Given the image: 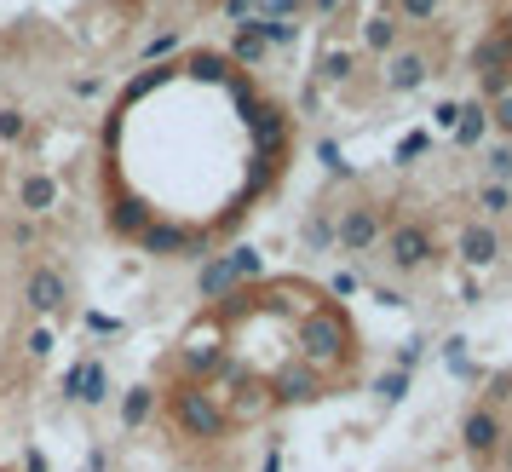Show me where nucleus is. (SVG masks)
<instances>
[{
    "label": "nucleus",
    "mask_w": 512,
    "mask_h": 472,
    "mask_svg": "<svg viewBox=\"0 0 512 472\" xmlns=\"http://www.w3.org/2000/svg\"><path fill=\"white\" fill-rule=\"evenodd\" d=\"M351 352H357V334H351L346 311H340V306L305 311V323H300V363H311L317 375H328V369L351 363Z\"/></svg>",
    "instance_id": "1"
},
{
    "label": "nucleus",
    "mask_w": 512,
    "mask_h": 472,
    "mask_svg": "<svg viewBox=\"0 0 512 472\" xmlns=\"http://www.w3.org/2000/svg\"><path fill=\"white\" fill-rule=\"evenodd\" d=\"M374 398L380 403H403L409 398V375H403V369H386V375L374 380Z\"/></svg>",
    "instance_id": "24"
},
{
    "label": "nucleus",
    "mask_w": 512,
    "mask_h": 472,
    "mask_svg": "<svg viewBox=\"0 0 512 472\" xmlns=\"http://www.w3.org/2000/svg\"><path fill=\"white\" fill-rule=\"evenodd\" d=\"M334 6H340V0H311V12H334Z\"/></svg>",
    "instance_id": "48"
},
{
    "label": "nucleus",
    "mask_w": 512,
    "mask_h": 472,
    "mask_svg": "<svg viewBox=\"0 0 512 472\" xmlns=\"http://www.w3.org/2000/svg\"><path fill=\"white\" fill-rule=\"evenodd\" d=\"M317 162H323L328 173H340V179H351V173H357V167L346 162V150H340L334 139H323V144H317Z\"/></svg>",
    "instance_id": "28"
},
{
    "label": "nucleus",
    "mask_w": 512,
    "mask_h": 472,
    "mask_svg": "<svg viewBox=\"0 0 512 472\" xmlns=\"http://www.w3.org/2000/svg\"><path fill=\"white\" fill-rule=\"evenodd\" d=\"M426 144H432V133H403V139H397V156H392V162H397V167H409L415 156H426Z\"/></svg>",
    "instance_id": "31"
},
{
    "label": "nucleus",
    "mask_w": 512,
    "mask_h": 472,
    "mask_svg": "<svg viewBox=\"0 0 512 472\" xmlns=\"http://www.w3.org/2000/svg\"><path fill=\"white\" fill-rule=\"evenodd\" d=\"M478 87H484V98H507V93H512V70H495V75H478Z\"/></svg>",
    "instance_id": "36"
},
{
    "label": "nucleus",
    "mask_w": 512,
    "mask_h": 472,
    "mask_svg": "<svg viewBox=\"0 0 512 472\" xmlns=\"http://www.w3.org/2000/svg\"><path fill=\"white\" fill-rule=\"evenodd\" d=\"M64 398L93 403V409L110 398V369H104V357H81V363H75L70 375H64Z\"/></svg>",
    "instance_id": "8"
},
{
    "label": "nucleus",
    "mask_w": 512,
    "mask_h": 472,
    "mask_svg": "<svg viewBox=\"0 0 512 472\" xmlns=\"http://www.w3.org/2000/svg\"><path fill=\"white\" fill-rule=\"evenodd\" d=\"M265 52H271V47L254 35V24H236L231 52H225V58H231V64H242V70H254V64H265Z\"/></svg>",
    "instance_id": "20"
},
{
    "label": "nucleus",
    "mask_w": 512,
    "mask_h": 472,
    "mask_svg": "<svg viewBox=\"0 0 512 472\" xmlns=\"http://www.w3.org/2000/svg\"><path fill=\"white\" fill-rule=\"evenodd\" d=\"M443 363H449L455 375H472V363H466V340H461V334H449V340H443Z\"/></svg>",
    "instance_id": "34"
},
{
    "label": "nucleus",
    "mask_w": 512,
    "mask_h": 472,
    "mask_svg": "<svg viewBox=\"0 0 512 472\" xmlns=\"http://www.w3.org/2000/svg\"><path fill=\"white\" fill-rule=\"evenodd\" d=\"M12 242H18V248H35V225H29V219L24 225H12Z\"/></svg>",
    "instance_id": "43"
},
{
    "label": "nucleus",
    "mask_w": 512,
    "mask_h": 472,
    "mask_svg": "<svg viewBox=\"0 0 512 472\" xmlns=\"http://www.w3.org/2000/svg\"><path fill=\"white\" fill-rule=\"evenodd\" d=\"M420 357H426V340L415 334V340H403V346H397V363H392V369H403V375H409V369H415Z\"/></svg>",
    "instance_id": "35"
},
{
    "label": "nucleus",
    "mask_w": 512,
    "mask_h": 472,
    "mask_svg": "<svg viewBox=\"0 0 512 472\" xmlns=\"http://www.w3.org/2000/svg\"><path fill=\"white\" fill-rule=\"evenodd\" d=\"M156 386H127V398H121V426H127V432H139L144 421H150V415H156Z\"/></svg>",
    "instance_id": "19"
},
{
    "label": "nucleus",
    "mask_w": 512,
    "mask_h": 472,
    "mask_svg": "<svg viewBox=\"0 0 512 472\" xmlns=\"http://www.w3.org/2000/svg\"><path fill=\"white\" fill-rule=\"evenodd\" d=\"M219 6H225V18H231V24H248V18H254V6H259V0H219Z\"/></svg>",
    "instance_id": "39"
},
{
    "label": "nucleus",
    "mask_w": 512,
    "mask_h": 472,
    "mask_svg": "<svg viewBox=\"0 0 512 472\" xmlns=\"http://www.w3.org/2000/svg\"><path fill=\"white\" fill-rule=\"evenodd\" d=\"M426 75H432L426 52H392L386 58V93H415Z\"/></svg>",
    "instance_id": "13"
},
{
    "label": "nucleus",
    "mask_w": 512,
    "mask_h": 472,
    "mask_svg": "<svg viewBox=\"0 0 512 472\" xmlns=\"http://www.w3.org/2000/svg\"><path fill=\"white\" fill-rule=\"evenodd\" d=\"M231 265H236V277H242V283H254L259 271H265L259 248H248V242H242V248H231Z\"/></svg>",
    "instance_id": "27"
},
{
    "label": "nucleus",
    "mask_w": 512,
    "mask_h": 472,
    "mask_svg": "<svg viewBox=\"0 0 512 472\" xmlns=\"http://www.w3.org/2000/svg\"><path fill=\"white\" fill-rule=\"evenodd\" d=\"M305 6H311V0H259L254 18H300Z\"/></svg>",
    "instance_id": "32"
},
{
    "label": "nucleus",
    "mask_w": 512,
    "mask_h": 472,
    "mask_svg": "<svg viewBox=\"0 0 512 472\" xmlns=\"http://www.w3.org/2000/svg\"><path fill=\"white\" fill-rule=\"evenodd\" d=\"M328 288H334V294H357V277H351V271H340V277H334Z\"/></svg>",
    "instance_id": "45"
},
{
    "label": "nucleus",
    "mask_w": 512,
    "mask_h": 472,
    "mask_svg": "<svg viewBox=\"0 0 512 472\" xmlns=\"http://www.w3.org/2000/svg\"><path fill=\"white\" fill-rule=\"evenodd\" d=\"M150 225H156V208H150L144 196H116V208H110V231L127 236V242H139Z\"/></svg>",
    "instance_id": "12"
},
{
    "label": "nucleus",
    "mask_w": 512,
    "mask_h": 472,
    "mask_svg": "<svg viewBox=\"0 0 512 472\" xmlns=\"http://www.w3.org/2000/svg\"><path fill=\"white\" fill-rule=\"evenodd\" d=\"M167 421H173V432L202 438V444H213V438L231 432V415H225L219 392H208L202 380H179V386L167 392Z\"/></svg>",
    "instance_id": "2"
},
{
    "label": "nucleus",
    "mask_w": 512,
    "mask_h": 472,
    "mask_svg": "<svg viewBox=\"0 0 512 472\" xmlns=\"http://www.w3.org/2000/svg\"><path fill=\"white\" fill-rule=\"evenodd\" d=\"M397 41H403V24H397L392 6H386V12H374V18H363V47H369V52H386V58H392Z\"/></svg>",
    "instance_id": "18"
},
{
    "label": "nucleus",
    "mask_w": 512,
    "mask_h": 472,
    "mask_svg": "<svg viewBox=\"0 0 512 472\" xmlns=\"http://www.w3.org/2000/svg\"><path fill=\"white\" fill-rule=\"evenodd\" d=\"M265 392H271V403H311V398H323V375L294 357V363H282L277 375H271Z\"/></svg>",
    "instance_id": "7"
},
{
    "label": "nucleus",
    "mask_w": 512,
    "mask_h": 472,
    "mask_svg": "<svg viewBox=\"0 0 512 472\" xmlns=\"http://www.w3.org/2000/svg\"><path fill=\"white\" fill-rule=\"evenodd\" d=\"M351 70H357V58H351L346 47H328L323 58H317V81H323V87H346Z\"/></svg>",
    "instance_id": "21"
},
{
    "label": "nucleus",
    "mask_w": 512,
    "mask_h": 472,
    "mask_svg": "<svg viewBox=\"0 0 512 472\" xmlns=\"http://www.w3.org/2000/svg\"><path fill=\"white\" fill-rule=\"evenodd\" d=\"M489 121H495V127H501V133H507V139H512V93H507V98H495V104H489Z\"/></svg>",
    "instance_id": "37"
},
{
    "label": "nucleus",
    "mask_w": 512,
    "mask_h": 472,
    "mask_svg": "<svg viewBox=\"0 0 512 472\" xmlns=\"http://www.w3.org/2000/svg\"><path fill=\"white\" fill-rule=\"evenodd\" d=\"M173 47H179V29H167V35H156V41H144L139 58H144V64H162V58H167Z\"/></svg>",
    "instance_id": "33"
},
{
    "label": "nucleus",
    "mask_w": 512,
    "mask_h": 472,
    "mask_svg": "<svg viewBox=\"0 0 512 472\" xmlns=\"http://www.w3.org/2000/svg\"><path fill=\"white\" fill-rule=\"evenodd\" d=\"M52 346H58V334H52V329H35V334H29V357H52Z\"/></svg>",
    "instance_id": "40"
},
{
    "label": "nucleus",
    "mask_w": 512,
    "mask_h": 472,
    "mask_svg": "<svg viewBox=\"0 0 512 472\" xmlns=\"http://www.w3.org/2000/svg\"><path fill=\"white\" fill-rule=\"evenodd\" d=\"M24 306L35 311V317H52V311L70 306V277L58 271V265H35L24 283Z\"/></svg>",
    "instance_id": "6"
},
{
    "label": "nucleus",
    "mask_w": 512,
    "mask_h": 472,
    "mask_svg": "<svg viewBox=\"0 0 512 472\" xmlns=\"http://www.w3.org/2000/svg\"><path fill=\"white\" fill-rule=\"evenodd\" d=\"M87 334H121V323L104 317V311H87Z\"/></svg>",
    "instance_id": "41"
},
{
    "label": "nucleus",
    "mask_w": 512,
    "mask_h": 472,
    "mask_svg": "<svg viewBox=\"0 0 512 472\" xmlns=\"http://www.w3.org/2000/svg\"><path fill=\"white\" fill-rule=\"evenodd\" d=\"M196 294H202V300H213V306H225L231 294H242V277H236L231 254H213V260L202 265V277H196Z\"/></svg>",
    "instance_id": "11"
},
{
    "label": "nucleus",
    "mask_w": 512,
    "mask_h": 472,
    "mask_svg": "<svg viewBox=\"0 0 512 472\" xmlns=\"http://www.w3.org/2000/svg\"><path fill=\"white\" fill-rule=\"evenodd\" d=\"M478 213H484V219H501V213H512V190L495 185V179H489V185H478Z\"/></svg>",
    "instance_id": "22"
},
{
    "label": "nucleus",
    "mask_w": 512,
    "mask_h": 472,
    "mask_svg": "<svg viewBox=\"0 0 512 472\" xmlns=\"http://www.w3.org/2000/svg\"><path fill=\"white\" fill-rule=\"evenodd\" d=\"M29 133V116L24 110H12V104H6V110H0V144H18Z\"/></svg>",
    "instance_id": "29"
},
{
    "label": "nucleus",
    "mask_w": 512,
    "mask_h": 472,
    "mask_svg": "<svg viewBox=\"0 0 512 472\" xmlns=\"http://www.w3.org/2000/svg\"><path fill=\"white\" fill-rule=\"evenodd\" d=\"M24 472H47V455H41V449H29V455H24Z\"/></svg>",
    "instance_id": "46"
},
{
    "label": "nucleus",
    "mask_w": 512,
    "mask_h": 472,
    "mask_svg": "<svg viewBox=\"0 0 512 472\" xmlns=\"http://www.w3.org/2000/svg\"><path fill=\"white\" fill-rule=\"evenodd\" d=\"M110 467V455H104V449H93V455H87V472H104Z\"/></svg>",
    "instance_id": "47"
},
{
    "label": "nucleus",
    "mask_w": 512,
    "mask_h": 472,
    "mask_svg": "<svg viewBox=\"0 0 512 472\" xmlns=\"http://www.w3.org/2000/svg\"><path fill=\"white\" fill-rule=\"evenodd\" d=\"M179 369L190 380H208L213 369H225V346H219V329H196L185 340V352H179Z\"/></svg>",
    "instance_id": "9"
},
{
    "label": "nucleus",
    "mask_w": 512,
    "mask_h": 472,
    "mask_svg": "<svg viewBox=\"0 0 512 472\" xmlns=\"http://www.w3.org/2000/svg\"><path fill=\"white\" fill-rule=\"evenodd\" d=\"M461 260L472 265V271L495 265L501 260V231H495V225H466L461 231Z\"/></svg>",
    "instance_id": "14"
},
{
    "label": "nucleus",
    "mask_w": 512,
    "mask_h": 472,
    "mask_svg": "<svg viewBox=\"0 0 512 472\" xmlns=\"http://www.w3.org/2000/svg\"><path fill=\"white\" fill-rule=\"evenodd\" d=\"M300 236H305V248L323 254V248H334V219H328V213H311V219L300 225Z\"/></svg>",
    "instance_id": "23"
},
{
    "label": "nucleus",
    "mask_w": 512,
    "mask_h": 472,
    "mask_svg": "<svg viewBox=\"0 0 512 472\" xmlns=\"http://www.w3.org/2000/svg\"><path fill=\"white\" fill-rule=\"evenodd\" d=\"M461 444L472 449V455H495V449H501V415H495V403H478V409H466Z\"/></svg>",
    "instance_id": "10"
},
{
    "label": "nucleus",
    "mask_w": 512,
    "mask_h": 472,
    "mask_svg": "<svg viewBox=\"0 0 512 472\" xmlns=\"http://www.w3.org/2000/svg\"><path fill=\"white\" fill-rule=\"evenodd\" d=\"M489 127H495V121H489V104L484 98H472V104H461V121H455L449 139L461 144V150H478V144L489 139Z\"/></svg>",
    "instance_id": "17"
},
{
    "label": "nucleus",
    "mask_w": 512,
    "mask_h": 472,
    "mask_svg": "<svg viewBox=\"0 0 512 472\" xmlns=\"http://www.w3.org/2000/svg\"><path fill=\"white\" fill-rule=\"evenodd\" d=\"M432 121H438V133H455V121H461V104H455V98H449V104H438V110H432Z\"/></svg>",
    "instance_id": "38"
},
{
    "label": "nucleus",
    "mask_w": 512,
    "mask_h": 472,
    "mask_svg": "<svg viewBox=\"0 0 512 472\" xmlns=\"http://www.w3.org/2000/svg\"><path fill=\"white\" fill-rule=\"evenodd\" d=\"M190 75H202V81H225V75H231V58H219V52H196V58H190Z\"/></svg>",
    "instance_id": "25"
},
{
    "label": "nucleus",
    "mask_w": 512,
    "mask_h": 472,
    "mask_svg": "<svg viewBox=\"0 0 512 472\" xmlns=\"http://www.w3.org/2000/svg\"><path fill=\"white\" fill-rule=\"evenodd\" d=\"M18 208H24L29 219L52 213L58 208V179H52V173H24V179H18Z\"/></svg>",
    "instance_id": "15"
},
{
    "label": "nucleus",
    "mask_w": 512,
    "mask_h": 472,
    "mask_svg": "<svg viewBox=\"0 0 512 472\" xmlns=\"http://www.w3.org/2000/svg\"><path fill=\"white\" fill-rule=\"evenodd\" d=\"M386 260H392V271H420V265H432V231L426 225H415V219H403V225H392L386 231Z\"/></svg>",
    "instance_id": "5"
},
{
    "label": "nucleus",
    "mask_w": 512,
    "mask_h": 472,
    "mask_svg": "<svg viewBox=\"0 0 512 472\" xmlns=\"http://www.w3.org/2000/svg\"><path fill=\"white\" fill-rule=\"evenodd\" d=\"M472 70H478V75L512 70V35H507V29H489V35H478V47H472Z\"/></svg>",
    "instance_id": "16"
},
{
    "label": "nucleus",
    "mask_w": 512,
    "mask_h": 472,
    "mask_svg": "<svg viewBox=\"0 0 512 472\" xmlns=\"http://www.w3.org/2000/svg\"><path fill=\"white\" fill-rule=\"evenodd\" d=\"M484 167H489V179H495V185H507V179H512V144H495V150L484 156Z\"/></svg>",
    "instance_id": "30"
},
{
    "label": "nucleus",
    "mask_w": 512,
    "mask_h": 472,
    "mask_svg": "<svg viewBox=\"0 0 512 472\" xmlns=\"http://www.w3.org/2000/svg\"><path fill=\"white\" fill-rule=\"evenodd\" d=\"M380 236H386V219H380L374 202H351V208L334 219V242H340L346 254H369Z\"/></svg>",
    "instance_id": "4"
},
{
    "label": "nucleus",
    "mask_w": 512,
    "mask_h": 472,
    "mask_svg": "<svg viewBox=\"0 0 512 472\" xmlns=\"http://www.w3.org/2000/svg\"><path fill=\"white\" fill-rule=\"evenodd\" d=\"M259 472H282V444L265 449V461H259Z\"/></svg>",
    "instance_id": "44"
},
{
    "label": "nucleus",
    "mask_w": 512,
    "mask_h": 472,
    "mask_svg": "<svg viewBox=\"0 0 512 472\" xmlns=\"http://www.w3.org/2000/svg\"><path fill=\"white\" fill-rule=\"evenodd\" d=\"M438 6H443V0H392V12H397V18H409V24H432V18H438Z\"/></svg>",
    "instance_id": "26"
},
{
    "label": "nucleus",
    "mask_w": 512,
    "mask_h": 472,
    "mask_svg": "<svg viewBox=\"0 0 512 472\" xmlns=\"http://www.w3.org/2000/svg\"><path fill=\"white\" fill-rule=\"evenodd\" d=\"M139 254H150V260H202L208 254V231H190L179 219H156L139 236Z\"/></svg>",
    "instance_id": "3"
},
{
    "label": "nucleus",
    "mask_w": 512,
    "mask_h": 472,
    "mask_svg": "<svg viewBox=\"0 0 512 472\" xmlns=\"http://www.w3.org/2000/svg\"><path fill=\"white\" fill-rule=\"evenodd\" d=\"M70 93H75V98H98V75H81V81H75Z\"/></svg>",
    "instance_id": "42"
}]
</instances>
